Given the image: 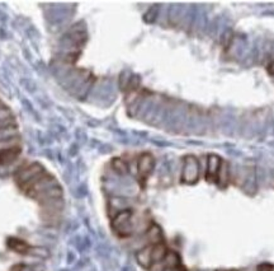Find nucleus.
<instances>
[{
  "instance_id": "nucleus-21",
  "label": "nucleus",
  "mask_w": 274,
  "mask_h": 271,
  "mask_svg": "<svg viewBox=\"0 0 274 271\" xmlns=\"http://www.w3.org/2000/svg\"><path fill=\"white\" fill-rule=\"evenodd\" d=\"M164 271H187L186 267L181 265V266H178V267H171V269H165Z\"/></svg>"
},
{
  "instance_id": "nucleus-3",
  "label": "nucleus",
  "mask_w": 274,
  "mask_h": 271,
  "mask_svg": "<svg viewBox=\"0 0 274 271\" xmlns=\"http://www.w3.org/2000/svg\"><path fill=\"white\" fill-rule=\"evenodd\" d=\"M134 210L132 209H122L116 215L113 216L111 222V227L114 233L119 237H130L134 233Z\"/></svg>"
},
{
  "instance_id": "nucleus-17",
  "label": "nucleus",
  "mask_w": 274,
  "mask_h": 271,
  "mask_svg": "<svg viewBox=\"0 0 274 271\" xmlns=\"http://www.w3.org/2000/svg\"><path fill=\"white\" fill-rule=\"evenodd\" d=\"M12 271H43V267H38V264L35 265H24V264H20V265H15L14 267H13Z\"/></svg>"
},
{
  "instance_id": "nucleus-15",
  "label": "nucleus",
  "mask_w": 274,
  "mask_h": 271,
  "mask_svg": "<svg viewBox=\"0 0 274 271\" xmlns=\"http://www.w3.org/2000/svg\"><path fill=\"white\" fill-rule=\"evenodd\" d=\"M112 167H113V170L116 171L117 173H119V175H126V173L129 172V166H127V163L125 162V160L119 159V158H114V159L112 160Z\"/></svg>"
},
{
  "instance_id": "nucleus-20",
  "label": "nucleus",
  "mask_w": 274,
  "mask_h": 271,
  "mask_svg": "<svg viewBox=\"0 0 274 271\" xmlns=\"http://www.w3.org/2000/svg\"><path fill=\"white\" fill-rule=\"evenodd\" d=\"M258 271H274V266L270 264H262L258 266Z\"/></svg>"
},
{
  "instance_id": "nucleus-18",
  "label": "nucleus",
  "mask_w": 274,
  "mask_h": 271,
  "mask_svg": "<svg viewBox=\"0 0 274 271\" xmlns=\"http://www.w3.org/2000/svg\"><path fill=\"white\" fill-rule=\"evenodd\" d=\"M12 126H17V122H15L14 117H10V119L2 120V121H0V130L7 129V127H12Z\"/></svg>"
},
{
  "instance_id": "nucleus-7",
  "label": "nucleus",
  "mask_w": 274,
  "mask_h": 271,
  "mask_svg": "<svg viewBox=\"0 0 274 271\" xmlns=\"http://www.w3.org/2000/svg\"><path fill=\"white\" fill-rule=\"evenodd\" d=\"M151 247H153V245H145V246L141 247V249L136 252V255H135L137 264L145 270H148L151 266H153V260H151Z\"/></svg>"
},
{
  "instance_id": "nucleus-6",
  "label": "nucleus",
  "mask_w": 274,
  "mask_h": 271,
  "mask_svg": "<svg viewBox=\"0 0 274 271\" xmlns=\"http://www.w3.org/2000/svg\"><path fill=\"white\" fill-rule=\"evenodd\" d=\"M155 167V158L151 153H142L137 159V177L141 185H145Z\"/></svg>"
},
{
  "instance_id": "nucleus-10",
  "label": "nucleus",
  "mask_w": 274,
  "mask_h": 271,
  "mask_svg": "<svg viewBox=\"0 0 274 271\" xmlns=\"http://www.w3.org/2000/svg\"><path fill=\"white\" fill-rule=\"evenodd\" d=\"M20 152H22L20 147L0 152V166H10L15 163V160L20 155Z\"/></svg>"
},
{
  "instance_id": "nucleus-2",
  "label": "nucleus",
  "mask_w": 274,
  "mask_h": 271,
  "mask_svg": "<svg viewBox=\"0 0 274 271\" xmlns=\"http://www.w3.org/2000/svg\"><path fill=\"white\" fill-rule=\"evenodd\" d=\"M58 185H60V183H58V181L56 180L55 176L46 172V173H43L42 176L36 178V180H33L32 182L23 186L20 190H22V193H24L28 198L35 200L38 195H41V194L45 193V191L50 190V188L55 187V186H58Z\"/></svg>"
},
{
  "instance_id": "nucleus-16",
  "label": "nucleus",
  "mask_w": 274,
  "mask_h": 271,
  "mask_svg": "<svg viewBox=\"0 0 274 271\" xmlns=\"http://www.w3.org/2000/svg\"><path fill=\"white\" fill-rule=\"evenodd\" d=\"M15 137H18V127L17 126L7 127V129L0 130V140L10 139V138H15Z\"/></svg>"
},
{
  "instance_id": "nucleus-11",
  "label": "nucleus",
  "mask_w": 274,
  "mask_h": 271,
  "mask_svg": "<svg viewBox=\"0 0 274 271\" xmlns=\"http://www.w3.org/2000/svg\"><path fill=\"white\" fill-rule=\"evenodd\" d=\"M168 251L169 249L168 246H166L165 242L153 245V247H151V260H153V265L163 261L164 257H165L166 254H168Z\"/></svg>"
},
{
  "instance_id": "nucleus-14",
  "label": "nucleus",
  "mask_w": 274,
  "mask_h": 271,
  "mask_svg": "<svg viewBox=\"0 0 274 271\" xmlns=\"http://www.w3.org/2000/svg\"><path fill=\"white\" fill-rule=\"evenodd\" d=\"M29 256H35V257H38V259H47L48 256H50V251H48L46 247H29V251H28V254Z\"/></svg>"
},
{
  "instance_id": "nucleus-5",
  "label": "nucleus",
  "mask_w": 274,
  "mask_h": 271,
  "mask_svg": "<svg viewBox=\"0 0 274 271\" xmlns=\"http://www.w3.org/2000/svg\"><path fill=\"white\" fill-rule=\"evenodd\" d=\"M199 176H201V166L198 159L194 155H186L181 170V182L186 185H194L198 182Z\"/></svg>"
},
{
  "instance_id": "nucleus-1",
  "label": "nucleus",
  "mask_w": 274,
  "mask_h": 271,
  "mask_svg": "<svg viewBox=\"0 0 274 271\" xmlns=\"http://www.w3.org/2000/svg\"><path fill=\"white\" fill-rule=\"evenodd\" d=\"M229 165L221 157L216 154H209L207 157L206 177L207 182L216 183L220 187H226L229 183Z\"/></svg>"
},
{
  "instance_id": "nucleus-19",
  "label": "nucleus",
  "mask_w": 274,
  "mask_h": 271,
  "mask_svg": "<svg viewBox=\"0 0 274 271\" xmlns=\"http://www.w3.org/2000/svg\"><path fill=\"white\" fill-rule=\"evenodd\" d=\"M10 117H14V116H13L12 111H10V110L8 109V107H5V106L0 107V121H2V120L10 119Z\"/></svg>"
},
{
  "instance_id": "nucleus-23",
  "label": "nucleus",
  "mask_w": 274,
  "mask_h": 271,
  "mask_svg": "<svg viewBox=\"0 0 274 271\" xmlns=\"http://www.w3.org/2000/svg\"><path fill=\"white\" fill-rule=\"evenodd\" d=\"M219 271H222V270H219Z\"/></svg>"
},
{
  "instance_id": "nucleus-12",
  "label": "nucleus",
  "mask_w": 274,
  "mask_h": 271,
  "mask_svg": "<svg viewBox=\"0 0 274 271\" xmlns=\"http://www.w3.org/2000/svg\"><path fill=\"white\" fill-rule=\"evenodd\" d=\"M8 246H9L13 251L18 252V254L27 255L28 251H29V246H28L25 242H23L22 239L10 238L9 241H8Z\"/></svg>"
},
{
  "instance_id": "nucleus-8",
  "label": "nucleus",
  "mask_w": 274,
  "mask_h": 271,
  "mask_svg": "<svg viewBox=\"0 0 274 271\" xmlns=\"http://www.w3.org/2000/svg\"><path fill=\"white\" fill-rule=\"evenodd\" d=\"M145 237L147 239V243L146 245H156L164 242V234L163 229L160 228V226H158L156 223H151L147 227L145 232Z\"/></svg>"
},
{
  "instance_id": "nucleus-13",
  "label": "nucleus",
  "mask_w": 274,
  "mask_h": 271,
  "mask_svg": "<svg viewBox=\"0 0 274 271\" xmlns=\"http://www.w3.org/2000/svg\"><path fill=\"white\" fill-rule=\"evenodd\" d=\"M18 147H20L19 137L10 138V139H5V140H0V152H3V150L13 149V148H18Z\"/></svg>"
},
{
  "instance_id": "nucleus-4",
  "label": "nucleus",
  "mask_w": 274,
  "mask_h": 271,
  "mask_svg": "<svg viewBox=\"0 0 274 271\" xmlns=\"http://www.w3.org/2000/svg\"><path fill=\"white\" fill-rule=\"evenodd\" d=\"M46 173L45 167L38 162H31L27 165L22 166L14 172V181L18 185V187L22 188L27 183L32 182L37 177Z\"/></svg>"
},
{
  "instance_id": "nucleus-22",
  "label": "nucleus",
  "mask_w": 274,
  "mask_h": 271,
  "mask_svg": "<svg viewBox=\"0 0 274 271\" xmlns=\"http://www.w3.org/2000/svg\"><path fill=\"white\" fill-rule=\"evenodd\" d=\"M2 106H4V104H3V103H2V101H0V107H2Z\"/></svg>"
},
{
  "instance_id": "nucleus-9",
  "label": "nucleus",
  "mask_w": 274,
  "mask_h": 271,
  "mask_svg": "<svg viewBox=\"0 0 274 271\" xmlns=\"http://www.w3.org/2000/svg\"><path fill=\"white\" fill-rule=\"evenodd\" d=\"M63 196H64V190H63V187L58 185V186H55V187L50 188V190L45 191V193H42L41 195H38L35 200L37 201L38 204H42L48 200H53V199H63Z\"/></svg>"
}]
</instances>
